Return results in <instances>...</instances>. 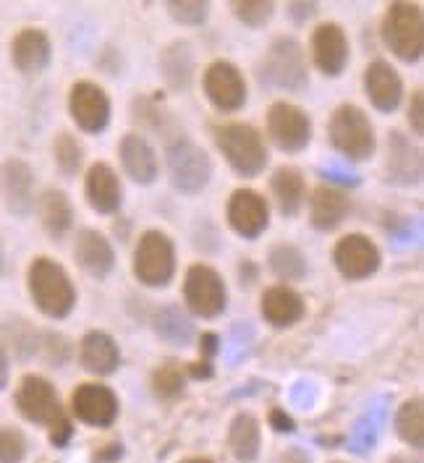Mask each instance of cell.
<instances>
[{"instance_id": "cb8c5ba5", "label": "cell", "mask_w": 424, "mask_h": 463, "mask_svg": "<svg viewBox=\"0 0 424 463\" xmlns=\"http://www.w3.org/2000/svg\"><path fill=\"white\" fill-rule=\"evenodd\" d=\"M118 155H121V165L128 173V178L137 181L139 186H150L152 181L160 175L157 152L142 134H137V131L126 134L118 145Z\"/></svg>"}, {"instance_id": "836d02e7", "label": "cell", "mask_w": 424, "mask_h": 463, "mask_svg": "<svg viewBox=\"0 0 424 463\" xmlns=\"http://www.w3.org/2000/svg\"><path fill=\"white\" fill-rule=\"evenodd\" d=\"M52 160H55L58 171L63 173V175H76L79 173L81 163H84V149H81L74 134L61 131L55 137V142H52Z\"/></svg>"}, {"instance_id": "e575fe53", "label": "cell", "mask_w": 424, "mask_h": 463, "mask_svg": "<svg viewBox=\"0 0 424 463\" xmlns=\"http://www.w3.org/2000/svg\"><path fill=\"white\" fill-rule=\"evenodd\" d=\"M152 391L163 401H175L178 395H184V391H186V372L175 362L157 366L152 372Z\"/></svg>"}, {"instance_id": "8d00e7d4", "label": "cell", "mask_w": 424, "mask_h": 463, "mask_svg": "<svg viewBox=\"0 0 424 463\" xmlns=\"http://www.w3.org/2000/svg\"><path fill=\"white\" fill-rule=\"evenodd\" d=\"M231 8H233V16L251 29L265 26L275 14L273 0H239V3H231Z\"/></svg>"}, {"instance_id": "4dcf8cb0", "label": "cell", "mask_w": 424, "mask_h": 463, "mask_svg": "<svg viewBox=\"0 0 424 463\" xmlns=\"http://www.w3.org/2000/svg\"><path fill=\"white\" fill-rule=\"evenodd\" d=\"M160 71L163 79L174 87V90H186L192 81V71H194V61L186 43H174L163 50L160 55Z\"/></svg>"}, {"instance_id": "7c38bea8", "label": "cell", "mask_w": 424, "mask_h": 463, "mask_svg": "<svg viewBox=\"0 0 424 463\" xmlns=\"http://www.w3.org/2000/svg\"><path fill=\"white\" fill-rule=\"evenodd\" d=\"M69 113L79 131L102 134L110 123V98L95 81H76L69 92Z\"/></svg>"}, {"instance_id": "83f0119b", "label": "cell", "mask_w": 424, "mask_h": 463, "mask_svg": "<svg viewBox=\"0 0 424 463\" xmlns=\"http://www.w3.org/2000/svg\"><path fill=\"white\" fill-rule=\"evenodd\" d=\"M270 192L283 218H297L306 199V181L297 168H278L270 178Z\"/></svg>"}, {"instance_id": "ffe728a7", "label": "cell", "mask_w": 424, "mask_h": 463, "mask_svg": "<svg viewBox=\"0 0 424 463\" xmlns=\"http://www.w3.org/2000/svg\"><path fill=\"white\" fill-rule=\"evenodd\" d=\"M52 45L51 37L42 29H22L14 43H11V61L16 66V71L24 76H37L51 66Z\"/></svg>"}, {"instance_id": "f907efd6", "label": "cell", "mask_w": 424, "mask_h": 463, "mask_svg": "<svg viewBox=\"0 0 424 463\" xmlns=\"http://www.w3.org/2000/svg\"><path fill=\"white\" fill-rule=\"evenodd\" d=\"M0 275H3V246H0Z\"/></svg>"}, {"instance_id": "9a60e30c", "label": "cell", "mask_w": 424, "mask_h": 463, "mask_svg": "<svg viewBox=\"0 0 424 463\" xmlns=\"http://www.w3.org/2000/svg\"><path fill=\"white\" fill-rule=\"evenodd\" d=\"M225 215H228V225L247 241L259 239L270 225V207L265 196L257 194L254 189H236L228 199Z\"/></svg>"}, {"instance_id": "5bb4252c", "label": "cell", "mask_w": 424, "mask_h": 463, "mask_svg": "<svg viewBox=\"0 0 424 463\" xmlns=\"http://www.w3.org/2000/svg\"><path fill=\"white\" fill-rule=\"evenodd\" d=\"M71 411L87 427L108 430L118 419V395L102 383H84L71 392Z\"/></svg>"}, {"instance_id": "d590c367", "label": "cell", "mask_w": 424, "mask_h": 463, "mask_svg": "<svg viewBox=\"0 0 424 463\" xmlns=\"http://www.w3.org/2000/svg\"><path fill=\"white\" fill-rule=\"evenodd\" d=\"M3 333L19 359H29L32 354L40 351V333L32 325H26L22 317H14L8 325H3Z\"/></svg>"}, {"instance_id": "7402d4cb", "label": "cell", "mask_w": 424, "mask_h": 463, "mask_svg": "<svg viewBox=\"0 0 424 463\" xmlns=\"http://www.w3.org/2000/svg\"><path fill=\"white\" fill-rule=\"evenodd\" d=\"M74 257L79 262V268L84 269L87 275L105 280L113 268H116V251L110 241L102 236L100 231H92V228H84L76 233L74 241Z\"/></svg>"}, {"instance_id": "484cf974", "label": "cell", "mask_w": 424, "mask_h": 463, "mask_svg": "<svg viewBox=\"0 0 424 463\" xmlns=\"http://www.w3.org/2000/svg\"><path fill=\"white\" fill-rule=\"evenodd\" d=\"M351 210V199L338 186H317L309 194V222L317 231H335Z\"/></svg>"}, {"instance_id": "e0dca14e", "label": "cell", "mask_w": 424, "mask_h": 463, "mask_svg": "<svg viewBox=\"0 0 424 463\" xmlns=\"http://www.w3.org/2000/svg\"><path fill=\"white\" fill-rule=\"evenodd\" d=\"M351 58L349 37L344 26L335 22H325L312 34V61L325 76H341L346 71Z\"/></svg>"}, {"instance_id": "3957f363", "label": "cell", "mask_w": 424, "mask_h": 463, "mask_svg": "<svg viewBox=\"0 0 424 463\" xmlns=\"http://www.w3.org/2000/svg\"><path fill=\"white\" fill-rule=\"evenodd\" d=\"M215 145L223 152L228 165L236 171V175L257 178L268 168V146L262 134L250 123H225L215 128Z\"/></svg>"}, {"instance_id": "b9f144b4", "label": "cell", "mask_w": 424, "mask_h": 463, "mask_svg": "<svg viewBox=\"0 0 424 463\" xmlns=\"http://www.w3.org/2000/svg\"><path fill=\"white\" fill-rule=\"evenodd\" d=\"M288 14L294 22H306L317 14V3H288Z\"/></svg>"}, {"instance_id": "f5cc1de1", "label": "cell", "mask_w": 424, "mask_h": 463, "mask_svg": "<svg viewBox=\"0 0 424 463\" xmlns=\"http://www.w3.org/2000/svg\"><path fill=\"white\" fill-rule=\"evenodd\" d=\"M333 463H344V461H333Z\"/></svg>"}, {"instance_id": "4fadbf2b", "label": "cell", "mask_w": 424, "mask_h": 463, "mask_svg": "<svg viewBox=\"0 0 424 463\" xmlns=\"http://www.w3.org/2000/svg\"><path fill=\"white\" fill-rule=\"evenodd\" d=\"M333 262L346 280H367L380 269L382 257L370 236L349 233L333 249Z\"/></svg>"}, {"instance_id": "681fc988", "label": "cell", "mask_w": 424, "mask_h": 463, "mask_svg": "<svg viewBox=\"0 0 424 463\" xmlns=\"http://www.w3.org/2000/svg\"><path fill=\"white\" fill-rule=\"evenodd\" d=\"M181 463H215V461H210V458H204V456H194V458H186V461H181Z\"/></svg>"}, {"instance_id": "f35d334b", "label": "cell", "mask_w": 424, "mask_h": 463, "mask_svg": "<svg viewBox=\"0 0 424 463\" xmlns=\"http://www.w3.org/2000/svg\"><path fill=\"white\" fill-rule=\"evenodd\" d=\"M26 458V438L14 427H0V463H22Z\"/></svg>"}, {"instance_id": "7bdbcfd3", "label": "cell", "mask_w": 424, "mask_h": 463, "mask_svg": "<svg viewBox=\"0 0 424 463\" xmlns=\"http://www.w3.org/2000/svg\"><path fill=\"white\" fill-rule=\"evenodd\" d=\"M270 424H273V430H278V432H294V419L288 414H283L280 409L270 411Z\"/></svg>"}, {"instance_id": "30bf717a", "label": "cell", "mask_w": 424, "mask_h": 463, "mask_svg": "<svg viewBox=\"0 0 424 463\" xmlns=\"http://www.w3.org/2000/svg\"><path fill=\"white\" fill-rule=\"evenodd\" d=\"M268 134L273 145L288 155H297L312 142V121L294 102H275L268 110Z\"/></svg>"}, {"instance_id": "7dc6e473", "label": "cell", "mask_w": 424, "mask_h": 463, "mask_svg": "<svg viewBox=\"0 0 424 463\" xmlns=\"http://www.w3.org/2000/svg\"><path fill=\"white\" fill-rule=\"evenodd\" d=\"M280 463H312V461H309V456H306L304 450H288V453L280 458Z\"/></svg>"}, {"instance_id": "603a6c76", "label": "cell", "mask_w": 424, "mask_h": 463, "mask_svg": "<svg viewBox=\"0 0 424 463\" xmlns=\"http://www.w3.org/2000/svg\"><path fill=\"white\" fill-rule=\"evenodd\" d=\"M259 312H262V319L270 327L286 330V327H294L297 322L304 319L306 304H304V298L291 286L280 283V286H270L268 291L262 293Z\"/></svg>"}, {"instance_id": "60d3db41", "label": "cell", "mask_w": 424, "mask_h": 463, "mask_svg": "<svg viewBox=\"0 0 424 463\" xmlns=\"http://www.w3.org/2000/svg\"><path fill=\"white\" fill-rule=\"evenodd\" d=\"M409 126L417 137L424 134V99H422V90H417L411 99H409Z\"/></svg>"}, {"instance_id": "f1b7e54d", "label": "cell", "mask_w": 424, "mask_h": 463, "mask_svg": "<svg viewBox=\"0 0 424 463\" xmlns=\"http://www.w3.org/2000/svg\"><path fill=\"white\" fill-rule=\"evenodd\" d=\"M259 445H262L259 421L251 414L233 416V421H231V427H228V448H231L233 458L241 463L257 461Z\"/></svg>"}, {"instance_id": "52a82bcc", "label": "cell", "mask_w": 424, "mask_h": 463, "mask_svg": "<svg viewBox=\"0 0 424 463\" xmlns=\"http://www.w3.org/2000/svg\"><path fill=\"white\" fill-rule=\"evenodd\" d=\"M134 275L150 288H165L175 275V246L163 231H145L134 249Z\"/></svg>"}, {"instance_id": "d6986e66", "label": "cell", "mask_w": 424, "mask_h": 463, "mask_svg": "<svg viewBox=\"0 0 424 463\" xmlns=\"http://www.w3.org/2000/svg\"><path fill=\"white\" fill-rule=\"evenodd\" d=\"M84 196L95 213L116 215L124 204V186H121L118 173L108 163H95L84 178Z\"/></svg>"}, {"instance_id": "4316f807", "label": "cell", "mask_w": 424, "mask_h": 463, "mask_svg": "<svg viewBox=\"0 0 424 463\" xmlns=\"http://www.w3.org/2000/svg\"><path fill=\"white\" fill-rule=\"evenodd\" d=\"M37 213H40V222H42L45 233L51 236L52 241H61L74 228V207H71V199L63 194L61 189L42 192V196L37 199Z\"/></svg>"}, {"instance_id": "44dd1931", "label": "cell", "mask_w": 424, "mask_h": 463, "mask_svg": "<svg viewBox=\"0 0 424 463\" xmlns=\"http://www.w3.org/2000/svg\"><path fill=\"white\" fill-rule=\"evenodd\" d=\"M364 92L380 113H393L403 99V81L388 61H372L364 71Z\"/></svg>"}, {"instance_id": "5b68a950", "label": "cell", "mask_w": 424, "mask_h": 463, "mask_svg": "<svg viewBox=\"0 0 424 463\" xmlns=\"http://www.w3.org/2000/svg\"><path fill=\"white\" fill-rule=\"evenodd\" d=\"M382 40L403 63H417L424 50V16L417 3H391L382 16Z\"/></svg>"}, {"instance_id": "6da1fadb", "label": "cell", "mask_w": 424, "mask_h": 463, "mask_svg": "<svg viewBox=\"0 0 424 463\" xmlns=\"http://www.w3.org/2000/svg\"><path fill=\"white\" fill-rule=\"evenodd\" d=\"M14 403L19 409V414L24 416L26 421L40 424L51 432V439L55 448H63L71 435L74 427L69 421V416L61 406V398L52 388V383H48L40 374H26L24 380L19 383V388L14 392Z\"/></svg>"}, {"instance_id": "bcb514c9", "label": "cell", "mask_w": 424, "mask_h": 463, "mask_svg": "<svg viewBox=\"0 0 424 463\" xmlns=\"http://www.w3.org/2000/svg\"><path fill=\"white\" fill-rule=\"evenodd\" d=\"M121 442H113V445H108L105 450H100L98 456H95V461L98 463H110V461H116V458H121Z\"/></svg>"}, {"instance_id": "7a4b0ae2", "label": "cell", "mask_w": 424, "mask_h": 463, "mask_svg": "<svg viewBox=\"0 0 424 463\" xmlns=\"http://www.w3.org/2000/svg\"><path fill=\"white\" fill-rule=\"evenodd\" d=\"M26 288L34 307L51 319H66L76 307V286L61 262L51 257L32 260L26 272Z\"/></svg>"}, {"instance_id": "ba28073f", "label": "cell", "mask_w": 424, "mask_h": 463, "mask_svg": "<svg viewBox=\"0 0 424 463\" xmlns=\"http://www.w3.org/2000/svg\"><path fill=\"white\" fill-rule=\"evenodd\" d=\"M168 175L181 194H200L212 178V160L192 139H175L168 146Z\"/></svg>"}, {"instance_id": "277c9868", "label": "cell", "mask_w": 424, "mask_h": 463, "mask_svg": "<svg viewBox=\"0 0 424 463\" xmlns=\"http://www.w3.org/2000/svg\"><path fill=\"white\" fill-rule=\"evenodd\" d=\"M327 139L335 152H341L351 163L370 160L377 149V137L370 116L359 105H341L330 116L327 123Z\"/></svg>"}, {"instance_id": "2e32d148", "label": "cell", "mask_w": 424, "mask_h": 463, "mask_svg": "<svg viewBox=\"0 0 424 463\" xmlns=\"http://www.w3.org/2000/svg\"><path fill=\"white\" fill-rule=\"evenodd\" d=\"M0 196L11 215L26 218L34 210V173L29 163L11 157L0 165Z\"/></svg>"}, {"instance_id": "8992f818", "label": "cell", "mask_w": 424, "mask_h": 463, "mask_svg": "<svg viewBox=\"0 0 424 463\" xmlns=\"http://www.w3.org/2000/svg\"><path fill=\"white\" fill-rule=\"evenodd\" d=\"M259 81L288 92H304L309 87V71L304 50L294 37H278L259 63Z\"/></svg>"}, {"instance_id": "f6af8a7d", "label": "cell", "mask_w": 424, "mask_h": 463, "mask_svg": "<svg viewBox=\"0 0 424 463\" xmlns=\"http://www.w3.org/2000/svg\"><path fill=\"white\" fill-rule=\"evenodd\" d=\"M218 335H212V333H204L202 335V343H200V348H202V362H210L212 359V354L218 351Z\"/></svg>"}, {"instance_id": "c3c4849f", "label": "cell", "mask_w": 424, "mask_h": 463, "mask_svg": "<svg viewBox=\"0 0 424 463\" xmlns=\"http://www.w3.org/2000/svg\"><path fill=\"white\" fill-rule=\"evenodd\" d=\"M189 374H192V377H210V374H212V364H210V362L194 364L189 369Z\"/></svg>"}, {"instance_id": "f546056e", "label": "cell", "mask_w": 424, "mask_h": 463, "mask_svg": "<svg viewBox=\"0 0 424 463\" xmlns=\"http://www.w3.org/2000/svg\"><path fill=\"white\" fill-rule=\"evenodd\" d=\"M152 327L160 335V341L171 345H189L194 341V322L178 307H160L152 317Z\"/></svg>"}, {"instance_id": "ab89813d", "label": "cell", "mask_w": 424, "mask_h": 463, "mask_svg": "<svg viewBox=\"0 0 424 463\" xmlns=\"http://www.w3.org/2000/svg\"><path fill=\"white\" fill-rule=\"evenodd\" d=\"M40 338H42V341H40V348H42V354L51 359V364H63V362H66V356H69L66 338L52 335V333H45V335H40Z\"/></svg>"}, {"instance_id": "1f68e13d", "label": "cell", "mask_w": 424, "mask_h": 463, "mask_svg": "<svg viewBox=\"0 0 424 463\" xmlns=\"http://www.w3.org/2000/svg\"><path fill=\"white\" fill-rule=\"evenodd\" d=\"M396 432L399 438L411 445L414 450H422L424 442V406L422 398H409L403 401L396 414Z\"/></svg>"}, {"instance_id": "816d5d0a", "label": "cell", "mask_w": 424, "mask_h": 463, "mask_svg": "<svg viewBox=\"0 0 424 463\" xmlns=\"http://www.w3.org/2000/svg\"><path fill=\"white\" fill-rule=\"evenodd\" d=\"M391 463H409V461H406V458H393Z\"/></svg>"}, {"instance_id": "d4e9b609", "label": "cell", "mask_w": 424, "mask_h": 463, "mask_svg": "<svg viewBox=\"0 0 424 463\" xmlns=\"http://www.w3.org/2000/svg\"><path fill=\"white\" fill-rule=\"evenodd\" d=\"M79 362L87 372L98 377H108L121 366V348L113 335L102 330H90L79 343Z\"/></svg>"}, {"instance_id": "74e56055", "label": "cell", "mask_w": 424, "mask_h": 463, "mask_svg": "<svg viewBox=\"0 0 424 463\" xmlns=\"http://www.w3.org/2000/svg\"><path fill=\"white\" fill-rule=\"evenodd\" d=\"M165 5H168V14L174 16V22L184 26H202L210 16L207 0H171Z\"/></svg>"}, {"instance_id": "9c48e42d", "label": "cell", "mask_w": 424, "mask_h": 463, "mask_svg": "<svg viewBox=\"0 0 424 463\" xmlns=\"http://www.w3.org/2000/svg\"><path fill=\"white\" fill-rule=\"evenodd\" d=\"M184 301L202 319L221 317L228 307V288L221 272L210 265H192L184 278Z\"/></svg>"}, {"instance_id": "d6a6232c", "label": "cell", "mask_w": 424, "mask_h": 463, "mask_svg": "<svg viewBox=\"0 0 424 463\" xmlns=\"http://www.w3.org/2000/svg\"><path fill=\"white\" fill-rule=\"evenodd\" d=\"M270 269L280 280H301L306 275V260L299 246L278 244L270 249Z\"/></svg>"}, {"instance_id": "ee69618b", "label": "cell", "mask_w": 424, "mask_h": 463, "mask_svg": "<svg viewBox=\"0 0 424 463\" xmlns=\"http://www.w3.org/2000/svg\"><path fill=\"white\" fill-rule=\"evenodd\" d=\"M8 380H11V359H8L5 345L0 343V391L8 388Z\"/></svg>"}, {"instance_id": "ac0fdd59", "label": "cell", "mask_w": 424, "mask_h": 463, "mask_svg": "<svg viewBox=\"0 0 424 463\" xmlns=\"http://www.w3.org/2000/svg\"><path fill=\"white\" fill-rule=\"evenodd\" d=\"M385 178L396 186H417L422 181V152L400 131H391L388 137Z\"/></svg>"}, {"instance_id": "8fae6325", "label": "cell", "mask_w": 424, "mask_h": 463, "mask_svg": "<svg viewBox=\"0 0 424 463\" xmlns=\"http://www.w3.org/2000/svg\"><path fill=\"white\" fill-rule=\"evenodd\" d=\"M204 95L207 99L223 110V113H236L244 108L247 102V81L244 73L239 71V66H233L231 61H215L207 66L204 79H202Z\"/></svg>"}]
</instances>
